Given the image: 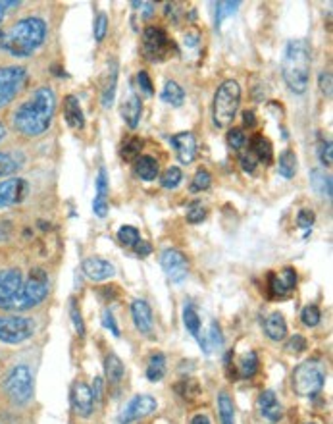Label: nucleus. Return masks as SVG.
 I'll return each mask as SVG.
<instances>
[{"mask_svg": "<svg viewBox=\"0 0 333 424\" xmlns=\"http://www.w3.org/2000/svg\"><path fill=\"white\" fill-rule=\"evenodd\" d=\"M56 112V95L51 87H39L14 112V130L23 138H41L48 131Z\"/></svg>", "mask_w": 333, "mask_h": 424, "instance_id": "f257e3e1", "label": "nucleus"}, {"mask_svg": "<svg viewBox=\"0 0 333 424\" xmlns=\"http://www.w3.org/2000/svg\"><path fill=\"white\" fill-rule=\"evenodd\" d=\"M46 39V24L41 18H23L0 33V51L14 58L31 56Z\"/></svg>", "mask_w": 333, "mask_h": 424, "instance_id": "f03ea898", "label": "nucleus"}, {"mask_svg": "<svg viewBox=\"0 0 333 424\" xmlns=\"http://www.w3.org/2000/svg\"><path fill=\"white\" fill-rule=\"evenodd\" d=\"M281 73L291 91L297 95L307 91L310 79V45L307 39L289 41L281 62Z\"/></svg>", "mask_w": 333, "mask_h": 424, "instance_id": "7ed1b4c3", "label": "nucleus"}, {"mask_svg": "<svg viewBox=\"0 0 333 424\" xmlns=\"http://www.w3.org/2000/svg\"><path fill=\"white\" fill-rule=\"evenodd\" d=\"M48 289H51V281H48L46 270L33 268L29 276H27V280H23L20 294L16 295V299L10 303V307L6 311L21 313V311H29V309L37 307L45 301V297L48 295Z\"/></svg>", "mask_w": 333, "mask_h": 424, "instance_id": "20e7f679", "label": "nucleus"}, {"mask_svg": "<svg viewBox=\"0 0 333 424\" xmlns=\"http://www.w3.org/2000/svg\"><path fill=\"white\" fill-rule=\"evenodd\" d=\"M241 105V87L236 79L223 81L214 95V105H212V118L218 128H228L233 122L237 110Z\"/></svg>", "mask_w": 333, "mask_h": 424, "instance_id": "39448f33", "label": "nucleus"}, {"mask_svg": "<svg viewBox=\"0 0 333 424\" xmlns=\"http://www.w3.org/2000/svg\"><path fill=\"white\" fill-rule=\"evenodd\" d=\"M326 366L320 361L308 359L293 371V390L301 398H314L326 384Z\"/></svg>", "mask_w": 333, "mask_h": 424, "instance_id": "423d86ee", "label": "nucleus"}, {"mask_svg": "<svg viewBox=\"0 0 333 424\" xmlns=\"http://www.w3.org/2000/svg\"><path fill=\"white\" fill-rule=\"evenodd\" d=\"M143 56L149 62H162L170 56L171 53H176V45L174 41L168 37V33L164 31L162 27H147L143 31Z\"/></svg>", "mask_w": 333, "mask_h": 424, "instance_id": "0eeeda50", "label": "nucleus"}, {"mask_svg": "<svg viewBox=\"0 0 333 424\" xmlns=\"http://www.w3.org/2000/svg\"><path fill=\"white\" fill-rule=\"evenodd\" d=\"M6 395L16 405H26L33 398V376L26 365L14 366L4 380Z\"/></svg>", "mask_w": 333, "mask_h": 424, "instance_id": "6e6552de", "label": "nucleus"}, {"mask_svg": "<svg viewBox=\"0 0 333 424\" xmlns=\"http://www.w3.org/2000/svg\"><path fill=\"white\" fill-rule=\"evenodd\" d=\"M27 81L26 68L21 66H2L0 68V108L10 105Z\"/></svg>", "mask_w": 333, "mask_h": 424, "instance_id": "1a4fd4ad", "label": "nucleus"}, {"mask_svg": "<svg viewBox=\"0 0 333 424\" xmlns=\"http://www.w3.org/2000/svg\"><path fill=\"white\" fill-rule=\"evenodd\" d=\"M35 333V322L26 316H0V341L21 343Z\"/></svg>", "mask_w": 333, "mask_h": 424, "instance_id": "9d476101", "label": "nucleus"}, {"mask_svg": "<svg viewBox=\"0 0 333 424\" xmlns=\"http://www.w3.org/2000/svg\"><path fill=\"white\" fill-rule=\"evenodd\" d=\"M160 264L174 284H181L189 274V262L185 259V254L177 249H166L160 257Z\"/></svg>", "mask_w": 333, "mask_h": 424, "instance_id": "9b49d317", "label": "nucleus"}, {"mask_svg": "<svg viewBox=\"0 0 333 424\" xmlns=\"http://www.w3.org/2000/svg\"><path fill=\"white\" fill-rule=\"evenodd\" d=\"M158 409L157 399L152 395H135L130 403L125 405V409L120 415V424H130L141 418L149 417Z\"/></svg>", "mask_w": 333, "mask_h": 424, "instance_id": "f8f14e48", "label": "nucleus"}, {"mask_svg": "<svg viewBox=\"0 0 333 424\" xmlns=\"http://www.w3.org/2000/svg\"><path fill=\"white\" fill-rule=\"evenodd\" d=\"M23 286V276L18 268L0 270V309L6 311Z\"/></svg>", "mask_w": 333, "mask_h": 424, "instance_id": "ddd939ff", "label": "nucleus"}, {"mask_svg": "<svg viewBox=\"0 0 333 424\" xmlns=\"http://www.w3.org/2000/svg\"><path fill=\"white\" fill-rule=\"evenodd\" d=\"M29 193V183L23 177H10L0 182V209L20 205Z\"/></svg>", "mask_w": 333, "mask_h": 424, "instance_id": "4468645a", "label": "nucleus"}, {"mask_svg": "<svg viewBox=\"0 0 333 424\" xmlns=\"http://www.w3.org/2000/svg\"><path fill=\"white\" fill-rule=\"evenodd\" d=\"M72 405L73 411L83 418L91 417L92 411H95V395H92V390L85 382H75L73 384Z\"/></svg>", "mask_w": 333, "mask_h": 424, "instance_id": "2eb2a0df", "label": "nucleus"}, {"mask_svg": "<svg viewBox=\"0 0 333 424\" xmlns=\"http://www.w3.org/2000/svg\"><path fill=\"white\" fill-rule=\"evenodd\" d=\"M171 147L176 149L177 160L181 164H191L196 155V139L191 131H181L170 138Z\"/></svg>", "mask_w": 333, "mask_h": 424, "instance_id": "dca6fc26", "label": "nucleus"}, {"mask_svg": "<svg viewBox=\"0 0 333 424\" xmlns=\"http://www.w3.org/2000/svg\"><path fill=\"white\" fill-rule=\"evenodd\" d=\"M81 270H83V274L92 281H105L116 274L114 264H110V262L105 261V259H98V257L85 259L83 264H81Z\"/></svg>", "mask_w": 333, "mask_h": 424, "instance_id": "f3484780", "label": "nucleus"}, {"mask_svg": "<svg viewBox=\"0 0 333 424\" xmlns=\"http://www.w3.org/2000/svg\"><path fill=\"white\" fill-rule=\"evenodd\" d=\"M131 316H133V322H135V328H137L141 333H151L152 332V311L149 307V303L144 299H135L131 303Z\"/></svg>", "mask_w": 333, "mask_h": 424, "instance_id": "a211bd4d", "label": "nucleus"}, {"mask_svg": "<svg viewBox=\"0 0 333 424\" xmlns=\"http://www.w3.org/2000/svg\"><path fill=\"white\" fill-rule=\"evenodd\" d=\"M116 83H118V62L112 60L108 68H106L105 79H102V89H100V100L105 108H110L114 105V97H116Z\"/></svg>", "mask_w": 333, "mask_h": 424, "instance_id": "6ab92c4d", "label": "nucleus"}, {"mask_svg": "<svg viewBox=\"0 0 333 424\" xmlns=\"http://www.w3.org/2000/svg\"><path fill=\"white\" fill-rule=\"evenodd\" d=\"M92 210L98 218H105L108 214V176H106V168L98 170L97 195L92 201Z\"/></svg>", "mask_w": 333, "mask_h": 424, "instance_id": "aec40b11", "label": "nucleus"}, {"mask_svg": "<svg viewBox=\"0 0 333 424\" xmlns=\"http://www.w3.org/2000/svg\"><path fill=\"white\" fill-rule=\"evenodd\" d=\"M258 407H260V413L268 418L270 423H278L283 417V409H281L280 401H278V398H275V393L272 390H266V392L260 393Z\"/></svg>", "mask_w": 333, "mask_h": 424, "instance_id": "412c9836", "label": "nucleus"}, {"mask_svg": "<svg viewBox=\"0 0 333 424\" xmlns=\"http://www.w3.org/2000/svg\"><path fill=\"white\" fill-rule=\"evenodd\" d=\"M141 114H143V100L135 93H130V97L125 98L124 106H122V116H124L125 124L130 125L131 130H135L141 120Z\"/></svg>", "mask_w": 333, "mask_h": 424, "instance_id": "4be33fe9", "label": "nucleus"}, {"mask_svg": "<svg viewBox=\"0 0 333 424\" xmlns=\"http://www.w3.org/2000/svg\"><path fill=\"white\" fill-rule=\"evenodd\" d=\"M64 116L68 125L73 128V130H81V128L85 125V116H83V110H81V106H79L78 97L68 95V97L64 98Z\"/></svg>", "mask_w": 333, "mask_h": 424, "instance_id": "5701e85b", "label": "nucleus"}, {"mask_svg": "<svg viewBox=\"0 0 333 424\" xmlns=\"http://www.w3.org/2000/svg\"><path fill=\"white\" fill-rule=\"evenodd\" d=\"M196 338H199L201 349H203L206 355H210V353L214 351V349H218V347L223 346V336H222V330H220V324H218V322H210L208 330H206L204 333H199Z\"/></svg>", "mask_w": 333, "mask_h": 424, "instance_id": "b1692460", "label": "nucleus"}, {"mask_svg": "<svg viewBox=\"0 0 333 424\" xmlns=\"http://www.w3.org/2000/svg\"><path fill=\"white\" fill-rule=\"evenodd\" d=\"M250 152L255 155L258 162L272 164L274 160V150H272V143L268 138H264L262 133H256L250 138Z\"/></svg>", "mask_w": 333, "mask_h": 424, "instance_id": "393cba45", "label": "nucleus"}, {"mask_svg": "<svg viewBox=\"0 0 333 424\" xmlns=\"http://www.w3.org/2000/svg\"><path fill=\"white\" fill-rule=\"evenodd\" d=\"M264 332L270 339L274 341H280L287 336V322L283 319L281 313H272L268 319L264 320Z\"/></svg>", "mask_w": 333, "mask_h": 424, "instance_id": "a878e982", "label": "nucleus"}, {"mask_svg": "<svg viewBox=\"0 0 333 424\" xmlns=\"http://www.w3.org/2000/svg\"><path fill=\"white\" fill-rule=\"evenodd\" d=\"M310 185H312V190L316 191L318 195L332 199L333 182H332V176L327 174L326 170L314 168L312 172H310Z\"/></svg>", "mask_w": 333, "mask_h": 424, "instance_id": "bb28decb", "label": "nucleus"}, {"mask_svg": "<svg viewBox=\"0 0 333 424\" xmlns=\"http://www.w3.org/2000/svg\"><path fill=\"white\" fill-rule=\"evenodd\" d=\"M105 371H106V378H108V384L114 386V388L120 386V382L124 380V374H125L124 363H122V359H120L118 355H114V353L106 355Z\"/></svg>", "mask_w": 333, "mask_h": 424, "instance_id": "cd10ccee", "label": "nucleus"}, {"mask_svg": "<svg viewBox=\"0 0 333 424\" xmlns=\"http://www.w3.org/2000/svg\"><path fill=\"white\" fill-rule=\"evenodd\" d=\"M135 176L144 180V182H152L158 177V160L154 157H139L135 160Z\"/></svg>", "mask_w": 333, "mask_h": 424, "instance_id": "c85d7f7f", "label": "nucleus"}, {"mask_svg": "<svg viewBox=\"0 0 333 424\" xmlns=\"http://www.w3.org/2000/svg\"><path fill=\"white\" fill-rule=\"evenodd\" d=\"M23 166V157L20 152H0V177L16 174Z\"/></svg>", "mask_w": 333, "mask_h": 424, "instance_id": "c756f323", "label": "nucleus"}, {"mask_svg": "<svg viewBox=\"0 0 333 424\" xmlns=\"http://www.w3.org/2000/svg\"><path fill=\"white\" fill-rule=\"evenodd\" d=\"M218 413H220L222 424H236V405L226 392L218 395Z\"/></svg>", "mask_w": 333, "mask_h": 424, "instance_id": "7c9ffc66", "label": "nucleus"}, {"mask_svg": "<svg viewBox=\"0 0 333 424\" xmlns=\"http://www.w3.org/2000/svg\"><path fill=\"white\" fill-rule=\"evenodd\" d=\"M258 371V357L255 351H248L241 355V359L237 363V374L241 378H253Z\"/></svg>", "mask_w": 333, "mask_h": 424, "instance_id": "2f4dec72", "label": "nucleus"}, {"mask_svg": "<svg viewBox=\"0 0 333 424\" xmlns=\"http://www.w3.org/2000/svg\"><path fill=\"white\" fill-rule=\"evenodd\" d=\"M278 172H280V176H283L285 180H291V177L297 174V155H295L291 149L283 150L280 155Z\"/></svg>", "mask_w": 333, "mask_h": 424, "instance_id": "473e14b6", "label": "nucleus"}, {"mask_svg": "<svg viewBox=\"0 0 333 424\" xmlns=\"http://www.w3.org/2000/svg\"><path fill=\"white\" fill-rule=\"evenodd\" d=\"M166 374V357L162 353H154L149 359V366H147V378L151 382H160Z\"/></svg>", "mask_w": 333, "mask_h": 424, "instance_id": "72a5a7b5", "label": "nucleus"}, {"mask_svg": "<svg viewBox=\"0 0 333 424\" xmlns=\"http://www.w3.org/2000/svg\"><path fill=\"white\" fill-rule=\"evenodd\" d=\"M160 97H162L164 103H168V105L181 106L183 100H185V91H183L176 81H168V83L164 85L162 95H160Z\"/></svg>", "mask_w": 333, "mask_h": 424, "instance_id": "f704fd0d", "label": "nucleus"}, {"mask_svg": "<svg viewBox=\"0 0 333 424\" xmlns=\"http://www.w3.org/2000/svg\"><path fill=\"white\" fill-rule=\"evenodd\" d=\"M183 324H185L191 336L196 338L201 333V319H199V313L193 305H185V309H183Z\"/></svg>", "mask_w": 333, "mask_h": 424, "instance_id": "c9c22d12", "label": "nucleus"}, {"mask_svg": "<svg viewBox=\"0 0 333 424\" xmlns=\"http://www.w3.org/2000/svg\"><path fill=\"white\" fill-rule=\"evenodd\" d=\"M141 149H143V141L139 138H131L127 139L122 147V158L127 160V162H135L141 155Z\"/></svg>", "mask_w": 333, "mask_h": 424, "instance_id": "e433bc0d", "label": "nucleus"}, {"mask_svg": "<svg viewBox=\"0 0 333 424\" xmlns=\"http://www.w3.org/2000/svg\"><path fill=\"white\" fill-rule=\"evenodd\" d=\"M181 182H183V172L177 168V166L168 168L162 174V177H160V183H162V187H166V190H176L177 185H179Z\"/></svg>", "mask_w": 333, "mask_h": 424, "instance_id": "4c0bfd02", "label": "nucleus"}, {"mask_svg": "<svg viewBox=\"0 0 333 424\" xmlns=\"http://www.w3.org/2000/svg\"><path fill=\"white\" fill-rule=\"evenodd\" d=\"M239 6H241V2H218L216 4V27L222 26V21L228 16H233Z\"/></svg>", "mask_w": 333, "mask_h": 424, "instance_id": "58836bf2", "label": "nucleus"}, {"mask_svg": "<svg viewBox=\"0 0 333 424\" xmlns=\"http://www.w3.org/2000/svg\"><path fill=\"white\" fill-rule=\"evenodd\" d=\"M212 183V176H210L208 170H199L193 177V183H191V193H201V191H206Z\"/></svg>", "mask_w": 333, "mask_h": 424, "instance_id": "ea45409f", "label": "nucleus"}, {"mask_svg": "<svg viewBox=\"0 0 333 424\" xmlns=\"http://www.w3.org/2000/svg\"><path fill=\"white\" fill-rule=\"evenodd\" d=\"M320 319H322V313H320V309L316 307V305H307V307L302 309L301 320H302V324H305V326H308V328L318 326Z\"/></svg>", "mask_w": 333, "mask_h": 424, "instance_id": "a19ab883", "label": "nucleus"}, {"mask_svg": "<svg viewBox=\"0 0 333 424\" xmlns=\"http://www.w3.org/2000/svg\"><path fill=\"white\" fill-rule=\"evenodd\" d=\"M118 239L125 247H133L141 239L139 237V229L133 228V226H124V228L118 229Z\"/></svg>", "mask_w": 333, "mask_h": 424, "instance_id": "79ce46f5", "label": "nucleus"}, {"mask_svg": "<svg viewBox=\"0 0 333 424\" xmlns=\"http://www.w3.org/2000/svg\"><path fill=\"white\" fill-rule=\"evenodd\" d=\"M204 218H206V207H204L203 202H191L189 207H187V220H189L191 224H199L203 222Z\"/></svg>", "mask_w": 333, "mask_h": 424, "instance_id": "37998d69", "label": "nucleus"}, {"mask_svg": "<svg viewBox=\"0 0 333 424\" xmlns=\"http://www.w3.org/2000/svg\"><path fill=\"white\" fill-rule=\"evenodd\" d=\"M228 145L233 150H243V147L247 145V135L245 131L239 130V128H231L228 131Z\"/></svg>", "mask_w": 333, "mask_h": 424, "instance_id": "c03bdc74", "label": "nucleus"}, {"mask_svg": "<svg viewBox=\"0 0 333 424\" xmlns=\"http://www.w3.org/2000/svg\"><path fill=\"white\" fill-rule=\"evenodd\" d=\"M308 347V341L302 336H299V333H295V336H291V338L287 339V343H285V349H287L289 353H302L307 351Z\"/></svg>", "mask_w": 333, "mask_h": 424, "instance_id": "a18cd8bd", "label": "nucleus"}, {"mask_svg": "<svg viewBox=\"0 0 333 424\" xmlns=\"http://www.w3.org/2000/svg\"><path fill=\"white\" fill-rule=\"evenodd\" d=\"M239 162H241V168L247 172V174H253L256 170V157L250 152V150H239Z\"/></svg>", "mask_w": 333, "mask_h": 424, "instance_id": "49530a36", "label": "nucleus"}, {"mask_svg": "<svg viewBox=\"0 0 333 424\" xmlns=\"http://www.w3.org/2000/svg\"><path fill=\"white\" fill-rule=\"evenodd\" d=\"M92 31H95V39H97L98 43L105 39L106 31H108V16H106V14H98Z\"/></svg>", "mask_w": 333, "mask_h": 424, "instance_id": "de8ad7c7", "label": "nucleus"}, {"mask_svg": "<svg viewBox=\"0 0 333 424\" xmlns=\"http://www.w3.org/2000/svg\"><path fill=\"white\" fill-rule=\"evenodd\" d=\"M280 281L281 286L287 289V294L291 291V289H295V286H297V274H295V270L291 267L283 268L280 274Z\"/></svg>", "mask_w": 333, "mask_h": 424, "instance_id": "09e8293b", "label": "nucleus"}, {"mask_svg": "<svg viewBox=\"0 0 333 424\" xmlns=\"http://www.w3.org/2000/svg\"><path fill=\"white\" fill-rule=\"evenodd\" d=\"M318 155H320V162L324 164V166H332L333 162V147H332V141H326V143L320 145V149H318Z\"/></svg>", "mask_w": 333, "mask_h": 424, "instance_id": "8fccbe9b", "label": "nucleus"}, {"mask_svg": "<svg viewBox=\"0 0 333 424\" xmlns=\"http://www.w3.org/2000/svg\"><path fill=\"white\" fill-rule=\"evenodd\" d=\"M70 314H72L75 332H78L79 336H85V324H83V319H81V313H79V309L75 303H72V307H70Z\"/></svg>", "mask_w": 333, "mask_h": 424, "instance_id": "3c124183", "label": "nucleus"}, {"mask_svg": "<svg viewBox=\"0 0 333 424\" xmlns=\"http://www.w3.org/2000/svg\"><path fill=\"white\" fill-rule=\"evenodd\" d=\"M102 324H105L106 330H110L112 336H116V338H118V336H120L118 322H116L114 314H112V311H108V309H106L105 313H102Z\"/></svg>", "mask_w": 333, "mask_h": 424, "instance_id": "603ef678", "label": "nucleus"}, {"mask_svg": "<svg viewBox=\"0 0 333 424\" xmlns=\"http://www.w3.org/2000/svg\"><path fill=\"white\" fill-rule=\"evenodd\" d=\"M297 224H299V228H312L314 224V212L312 210L308 209H302L301 212H299V216H297Z\"/></svg>", "mask_w": 333, "mask_h": 424, "instance_id": "864d4df0", "label": "nucleus"}, {"mask_svg": "<svg viewBox=\"0 0 333 424\" xmlns=\"http://www.w3.org/2000/svg\"><path fill=\"white\" fill-rule=\"evenodd\" d=\"M137 81H139V87H141V89L144 91V95H149V97H152V95H154V87H152V81H151V78H149V73L139 72Z\"/></svg>", "mask_w": 333, "mask_h": 424, "instance_id": "5fc2aeb1", "label": "nucleus"}, {"mask_svg": "<svg viewBox=\"0 0 333 424\" xmlns=\"http://www.w3.org/2000/svg\"><path fill=\"white\" fill-rule=\"evenodd\" d=\"M332 83H333V78L332 73L329 72H322L320 73V89L322 93L326 95L327 98H332Z\"/></svg>", "mask_w": 333, "mask_h": 424, "instance_id": "6e6d98bb", "label": "nucleus"}, {"mask_svg": "<svg viewBox=\"0 0 333 424\" xmlns=\"http://www.w3.org/2000/svg\"><path fill=\"white\" fill-rule=\"evenodd\" d=\"M201 37H203V35H201V31H199V29H196V27H191L189 31L185 33V45L187 46H191V48H193V46H196L199 45V41H201Z\"/></svg>", "mask_w": 333, "mask_h": 424, "instance_id": "4d7b16f0", "label": "nucleus"}, {"mask_svg": "<svg viewBox=\"0 0 333 424\" xmlns=\"http://www.w3.org/2000/svg\"><path fill=\"white\" fill-rule=\"evenodd\" d=\"M133 249H135V253H137L139 257H147V254L152 253L151 243H147L144 239H139V242L133 245Z\"/></svg>", "mask_w": 333, "mask_h": 424, "instance_id": "13d9d810", "label": "nucleus"}, {"mask_svg": "<svg viewBox=\"0 0 333 424\" xmlns=\"http://www.w3.org/2000/svg\"><path fill=\"white\" fill-rule=\"evenodd\" d=\"M92 395H95V399H102V378H95Z\"/></svg>", "mask_w": 333, "mask_h": 424, "instance_id": "bf43d9fd", "label": "nucleus"}, {"mask_svg": "<svg viewBox=\"0 0 333 424\" xmlns=\"http://www.w3.org/2000/svg\"><path fill=\"white\" fill-rule=\"evenodd\" d=\"M243 122H245V125H248V128H253V125L256 124L255 112H243Z\"/></svg>", "mask_w": 333, "mask_h": 424, "instance_id": "052dcab7", "label": "nucleus"}, {"mask_svg": "<svg viewBox=\"0 0 333 424\" xmlns=\"http://www.w3.org/2000/svg\"><path fill=\"white\" fill-rule=\"evenodd\" d=\"M8 6H20V2H0V26L4 20V14H6Z\"/></svg>", "mask_w": 333, "mask_h": 424, "instance_id": "680f3d73", "label": "nucleus"}, {"mask_svg": "<svg viewBox=\"0 0 333 424\" xmlns=\"http://www.w3.org/2000/svg\"><path fill=\"white\" fill-rule=\"evenodd\" d=\"M191 424H210V418L206 417V415H196V417L191 420Z\"/></svg>", "mask_w": 333, "mask_h": 424, "instance_id": "e2e57ef3", "label": "nucleus"}, {"mask_svg": "<svg viewBox=\"0 0 333 424\" xmlns=\"http://www.w3.org/2000/svg\"><path fill=\"white\" fill-rule=\"evenodd\" d=\"M6 138V128H4V125L0 124V141H2V139Z\"/></svg>", "mask_w": 333, "mask_h": 424, "instance_id": "0e129e2a", "label": "nucleus"}, {"mask_svg": "<svg viewBox=\"0 0 333 424\" xmlns=\"http://www.w3.org/2000/svg\"><path fill=\"white\" fill-rule=\"evenodd\" d=\"M308 424H314V423H308Z\"/></svg>", "mask_w": 333, "mask_h": 424, "instance_id": "69168bd1", "label": "nucleus"}]
</instances>
